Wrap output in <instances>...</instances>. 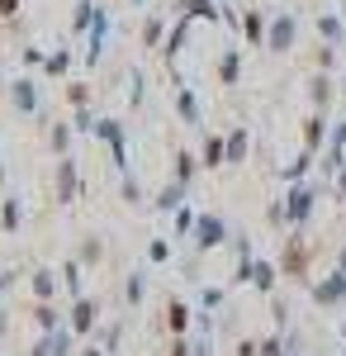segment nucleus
Listing matches in <instances>:
<instances>
[{"label": "nucleus", "mask_w": 346, "mask_h": 356, "mask_svg": "<svg viewBox=\"0 0 346 356\" xmlns=\"http://www.w3.org/2000/svg\"><path fill=\"white\" fill-rule=\"evenodd\" d=\"M95 138L109 143V162H114V171L129 176V138H124V124H119V119H100V124H95Z\"/></svg>", "instance_id": "obj_1"}, {"label": "nucleus", "mask_w": 346, "mask_h": 356, "mask_svg": "<svg viewBox=\"0 0 346 356\" xmlns=\"http://www.w3.org/2000/svg\"><path fill=\"white\" fill-rule=\"evenodd\" d=\"M81 195V171H76V157H57V171H53V200L57 204H72Z\"/></svg>", "instance_id": "obj_2"}, {"label": "nucleus", "mask_w": 346, "mask_h": 356, "mask_svg": "<svg viewBox=\"0 0 346 356\" xmlns=\"http://www.w3.org/2000/svg\"><path fill=\"white\" fill-rule=\"evenodd\" d=\"M5 95H10L15 114H38V110H43V90H38V81H33V76L10 81V86H5Z\"/></svg>", "instance_id": "obj_3"}, {"label": "nucleus", "mask_w": 346, "mask_h": 356, "mask_svg": "<svg viewBox=\"0 0 346 356\" xmlns=\"http://www.w3.org/2000/svg\"><path fill=\"white\" fill-rule=\"evenodd\" d=\"M72 332L76 337H90V332L100 328V300H90V295H81V300H72Z\"/></svg>", "instance_id": "obj_4"}, {"label": "nucleus", "mask_w": 346, "mask_h": 356, "mask_svg": "<svg viewBox=\"0 0 346 356\" xmlns=\"http://www.w3.org/2000/svg\"><path fill=\"white\" fill-rule=\"evenodd\" d=\"M105 43H109V10L95 15V24H90V48H85V67H100V57H105Z\"/></svg>", "instance_id": "obj_5"}, {"label": "nucleus", "mask_w": 346, "mask_h": 356, "mask_svg": "<svg viewBox=\"0 0 346 356\" xmlns=\"http://www.w3.org/2000/svg\"><path fill=\"white\" fill-rule=\"evenodd\" d=\"M195 247H199V252H213V247H223V223L213 219V214H204V219L195 223Z\"/></svg>", "instance_id": "obj_6"}, {"label": "nucleus", "mask_w": 346, "mask_h": 356, "mask_svg": "<svg viewBox=\"0 0 346 356\" xmlns=\"http://www.w3.org/2000/svg\"><path fill=\"white\" fill-rule=\"evenodd\" d=\"M57 275H62V271H48V266H33V275H28V290H33V300H53V295H57V285H62Z\"/></svg>", "instance_id": "obj_7"}, {"label": "nucleus", "mask_w": 346, "mask_h": 356, "mask_svg": "<svg viewBox=\"0 0 346 356\" xmlns=\"http://www.w3.org/2000/svg\"><path fill=\"white\" fill-rule=\"evenodd\" d=\"M0 223H5V233H19L24 228V195H5L0 200Z\"/></svg>", "instance_id": "obj_8"}, {"label": "nucleus", "mask_w": 346, "mask_h": 356, "mask_svg": "<svg viewBox=\"0 0 346 356\" xmlns=\"http://www.w3.org/2000/svg\"><path fill=\"white\" fill-rule=\"evenodd\" d=\"M28 318H33V328H38V332H53V328H62V314H57V304H53V300H33Z\"/></svg>", "instance_id": "obj_9"}, {"label": "nucleus", "mask_w": 346, "mask_h": 356, "mask_svg": "<svg viewBox=\"0 0 346 356\" xmlns=\"http://www.w3.org/2000/svg\"><path fill=\"white\" fill-rule=\"evenodd\" d=\"M142 300H147V271H129L124 275V304L142 309Z\"/></svg>", "instance_id": "obj_10"}, {"label": "nucleus", "mask_w": 346, "mask_h": 356, "mask_svg": "<svg viewBox=\"0 0 346 356\" xmlns=\"http://www.w3.org/2000/svg\"><path fill=\"white\" fill-rule=\"evenodd\" d=\"M81 285H85V261H81V257H72V261L62 266V290H67L72 300H81Z\"/></svg>", "instance_id": "obj_11"}, {"label": "nucleus", "mask_w": 346, "mask_h": 356, "mask_svg": "<svg viewBox=\"0 0 346 356\" xmlns=\"http://www.w3.org/2000/svg\"><path fill=\"white\" fill-rule=\"evenodd\" d=\"M72 134H76V129H72V119H62V124H48V147H53L57 157H67V152H72Z\"/></svg>", "instance_id": "obj_12"}, {"label": "nucleus", "mask_w": 346, "mask_h": 356, "mask_svg": "<svg viewBox=\"0 0 346 356\" xmlns=\"http://www.w3.org/2000/svg\"><path fill=\"white\" fill-rule=\"evenodd\" d=\"M186 204V181H171V186H161V195H157V209L161 214H176Z\"/></svg>", "instance_id": "obj_13"}, {"label": "nucleus", "mask_w": 346, "mask_h": 356, "mask_svg": "<svg viewBox=\"0 0 346 356\" xmlns=\"http://www.w3.org/2000/svg\"><path fill=\"white\" fill-rule=\"evenodd\" d=\"M95 15H100V5H95V0H76V10H72V33H90Z\"/></svg>", "instance_id": "obj_14"}, {"label": "nucleus", "mask_w": 346, "mask_h": 356, "mask_svg": "<svg viewBox=\"0 0 346 356\" xmlns=\"http://www.w3.org/2000/svg\"><path fill=\"white\" fill-rule=\"evenodd\" d=\"M186 33H190V15H186L176 29H171V33H166V43H161V57H166V62H176V57H181V48H186Z\"/></svg>", "instance_id": "obj_15"}, {"label": "nucleus", "mask_w": 346, "mask_h": 356, "mask_svg": "<svg viewBox=\"0 0 346 356\" xmlns=\"http://www.w3.org/2000/svg\"><path fill=\"white\" fill-rule=\"evenodd\" d=\"M138 38H142V48H161V43H166V24H161L157 15H147V19H142V33H138Z\"/></svg>", "instance_id": "obj_16"}, {"label": "nucleus", "mask_w": 346, "mask_h": 356, "mask_svg": "<svg viewBox=\"0 0 346 356\" xmlns=\"http://www.w3.org/2000/svg\"><path fill=\"white\" fill-rule=\"evenodd\" d=\"M166 328H171V337L190 328V309H186L181 300H171V304H166Z\"/></svg>", "instance_id": "obj_17"}, {"label": "nucleus", "mask_w": 346, "mask_h": 356, "mask_svg": "<svg viewBox=\"0 0 346 356\" xmlns=\"http://www.w3.org/2000/svg\"><path fill=\"white\" fill-rule=\"evenodd\" d=\"M53 81H62L67 72H72V48H57V53H48V67H43Z\"/></svg>", "instance_id": "obj_18"}, {"label": "nucleus", "mask_w": 346, "mask_h": 356, "mask_svg": "<svg viewBox=\"0 0 346 356\" xmlns=\"http://www.w3.org/2000/svg\"><path fill=\"white\" fill-rule=\"evenodd\" d=\"M223 157H228V143H223V138H204L199 166H223Z\"/></svg>", "instance_id": "obj_19"}, {"label": "nucleus", "mask_w": 346, "mask_h": 356, "mask_svg": "<svg viewBox=\"0 0 346 356\" xmlns=\"http://www.w3.org/2000/svg\"><path fill=\"white\" fill-rule=\"evenodd\" d=\"M176 110H181V119L186 124H199V100H195V90H176Z\"/></svg>", "instance_id": "obj_20"}, {"label": "nucleus", "mask_w": 346, "mask_h": 356, "mask_svg": "<svg viewBox=\"0 0 346 356\" xmlns=\"http://www.w3.org/2000/svg\"><path fill=\"white\" fill-rule=\"evenodd\" d=\"M76 257L85 261V266H100V261H105V243H100V238H81Z\"/></svg>", "instance_id": "obj_21"}, {"label": "nucleus", "mask_w": 346, "mask_h": 356, "mask_svg": "<svg viewBox=\"0 0 346 356\" xmlns=\"http://www.w3.org/2000/svg\"><path fill=\"white\" fill-rule=\"evenodd\" d=\"M95 342H100V347L114 356L119 347H124V328H119V323H109V328H95Z\"/></svg>", "instance_id": "obj_22"}, {"label": "nucleus", "mask_w": 346, "mask_h": 356, "mask_svg": "<svg viewBox=\"0 0 346 356\" xmlns=\"http://www.w3.org/2000/svg\"><path fill=\"white\" fill-rule=\"evenodd\" d=\"M124 81H129V90H124V95H129V110H142V72H138V67H129V76H124Z\"/></svg>", "instance_id": "obj_23"}, {"label": "nucleus", "mask_w": 346, "mask_h": 356, "mask_svg": "<svg viewBox=\"0 0 346 356\" xmlns=\"http://www.w3.org/2000/svg\"><path fill=\"white\" fill-rule=\"evenodd\" d=\"M95 124H100V119L90 114V105H76V110H72V129H76V134H95Z\"/></svg>", "instance_id": "obj_24"}, {"label": "nucleus", "mask_w": 346, "mask_h": 356, "mask_svg": "<svg viewBox=\"0 0 346 356\" xmlns=\"http://www.w3.org/2000/svg\"><path fill=\"white\" fill-rule=\"evenodd\" d=\"M186 15H195V19H218V10H213L209 0H176Z\"/></svg>", "instance_id": "obj_25"}, {"label": "nucleus", "mask_w": 346, "mask_h": 356, "mask_svg": "<svg viewBox=\"0 0 346 356\" xmlns=\"http://www.w3.org/2000/svg\"><path fill=\"white\" fill-rule=\"evenodd\" d=\"M195 214H190V204H181V209H176V238H195Z\"/></svg>", "instance_id": "obj_26"}, {"label": "nucleus", "mask_w": 346, "mask_h": 356, "mask_svg": "<svg viewBox=\"0 0 346 356\" xmlns=\"http://www.w3.org/2000/svg\"><path fill=\"white\" fill-rule=\"evenodd\" d=\"M67 105L76 110V105H90V86L85 81H67Z\"/></svg>", "instance_id": "obj_27"}, {"label": "nucleus", "mask_w": 346, "mask_h": 356, "mask_svg": "<svg viewBox=\"0 0 346 356\" xmlns=\"http://www.w3.org/2000/svg\"><path fill=\"white\" fill-rule=\"evenodd\" d=\"M242 157H247V134H228V162H242Z\"/></svg>", "instance_id": "obj_28"}, {"label": "nucleus", "mask_w": 346, "mask_h": 356, "mask_svg": "<svg viewBox=\"0 0 346 356\" xmlns=\"http://www.w3.org/2000/svg\"><path fill=\"white\" fill-rule=\"evenodd\" d=\"M195 166H199V162H195L190 152H181V157H176V181H186V186H190V181H195Z\"/></svg>", "instance_id": "obj_29"}, {"label": "nucleus", "mask_w": 346, "mask_h": 356, "mask_svg": "<svg viewBox=\"0 0 346 356\" xmlns=\"http://www.w3.org/2000/svg\"><path fill=\"white\" fill-rule=\"evenodd\" d=\"M19 57H24V67H28V72H38V67H48V53H43V48H33V43H28V48H24Z\"/></svg>", "instance_id": "obj_30"}, {"label": "nucleus", "mask_w": 346, "mask_h": 356, "mask_svg": "<svg viewBox=\"0 0 346 356\" xmlns=\"http://www.w3.org/2000/svg\"><path fill=\"white\" fill-rule=\"evenodd\" d=\"M119 191H124V200H129V204H142V186H138V176H133V171L124 176V186H119Z\"/></svg>", "instance_id": "obj_31"}, {"label": "nucleus", "mask_w": 346, "mask_h": 356, "mask_svg": "<svg viewBox=\"0 0 346 356\" xmlns=\"http://www.w3.org/2000/svg\"><path fill=\"white\" fill-rule=\"evenodd\" d=\"M218 76H223V86L238 81V53H223V67H218Z\"/></svg>", "instance_id": "obj_32"}, {"label": "nucleus", "mask_w": 346, "mask_h": 356, "mask_svg": "<svg viewBox=\"0 0 346 356\" xmlns=\"http://www.w3.org/2000/svg\"><path fill=\"white\" fill-rule=\"evenodd\" d=\"M290 38H294V24H290V19H280V24L270 29V43H275V48H285Z\"/></svg>", "instance_id": "obj_33"}, {"label": "nucleus", "mask_w": 346, "mask_h": 356, "mask_svg": "<svg viewBox=\"0 0 346 356\" xmlns=\"http://www.w3.org/2000/svg\"><path fill=\"white\" fill-rule=\"evenodd\" d=\"M166 257H171V252H166V243H161V238H152V243H147V261H166Z\"/></svg>", "instance_id": "obj_34"}, {"label": "nucleus", "mask_w": 346, "mask_h": 356, "mask_svg": "<svg viewBox=\"0 0 346 356\" xmlns=\"http://www.w3.org/2000/svg\"><path fill=\"white\" fill-rule=\"evenodd\" d=\"M0 19H5V24L19 19V0H0Z\"/></svg>", "instance_id": "obj_35"}, {"label": "nucleus", "mask_w": 346, "mask_h": 356, "mask_svg": "<svg viewBox=\"0 0 346 356\" xmlns=\"http://www.w3.org/2000/svg\"><path fill=\"white\" fill-rule=\"evenodd\" d=\"M252 280H256V285L266 290V285H270V266H252Z\"/></svg>", "instance_id": "obj_36"}, {"label": "nucleus", "mask_w": 346, "mask_h": 356, "mask_svg": "<svg viewBox=\"0 0 346 356\" xmlns=\"http://www.w3.org/2000/svg\"><path fill=\"white\" fill-rule=\"evenodd\" d=\"M76 356H109V352H105V347H100V342H85V347H81Z\"/></svg>", "instance_id": "obj_37"}, {"label": "nucleus", "mask_w": 346, "mask_h": 356, "mask_svg": "<svg viewBox=\"0 0 346 356\" xmlns=\"http://www.w3.org/2000/svg\"><path fill=\"white\" fill-rule=\"evenodd\" d=\"M209 352H213L209 342H195V356H209Z\"/></svg>", "instance_id": "obj_38"}, {"label": "nucleus", "mask_w": 346, "mask_h": 356, "mask_svg": "<svg viewBox=\"0 0 346 356\" xmlns=\"http://www.w3.org/2000/svg\"><path fill=\"white\" fill-rule=\"evenodd\" d=\"M5 328H10V318H5V309H0V332H5Z\"/></svg>", "instance_id": "obj_39"}, {"label": "nucleus", "mask_w": 346, "mask_h": 356, "mask_svg": "<svg viewBox=\"0 0 346 356\" xmlns=\"http://www.w3.org/2000/svg\"><path fill=\"white\" fill-rule=\"evenodd\" d=\"M5 285H10V275H5V271H0V295H5Z\"/></svg>", "instance_id": "obj_40"}, {"label": "nucleus", "mask_w": 346, "mask_h": 356, "mask_svg": "<svg viewBox=\"0 0 346 356\" xmlns=\"http://www.w3.org/2000/svg\"><path fill=\"white\" fill-rule=\"evenodd\" d=\"M0 186H5V166H0Z\"/></svg>", "instance_id": "obj_41"}, {"label": "nucleus", "mask_w": 346, "mask_h": 356, "mask_svg": "<svg viewBox=\"0 0 346 356\" xmlns=\"http://www.w3.org/2000/svg\"><path fill=\"white\" fill-rule=\"evenodd\" d=\"M133 5H147V0H133Z\"/></svg>", "instance_id": "obj_42"}, {"label": "nucleus", "mask_w": 346, "mask_h": 356, "mask_svg": "<svg viewBox=\"0 0 346 356\" xmlns=\"http://www.w3.org/2000/svg\"><path fill=\"white\" fill-rule=\"evenodd\" d=\"M0 233H5V223H0Z\"/></svg>", "instance_id": "obj_43"}]
</instances>
